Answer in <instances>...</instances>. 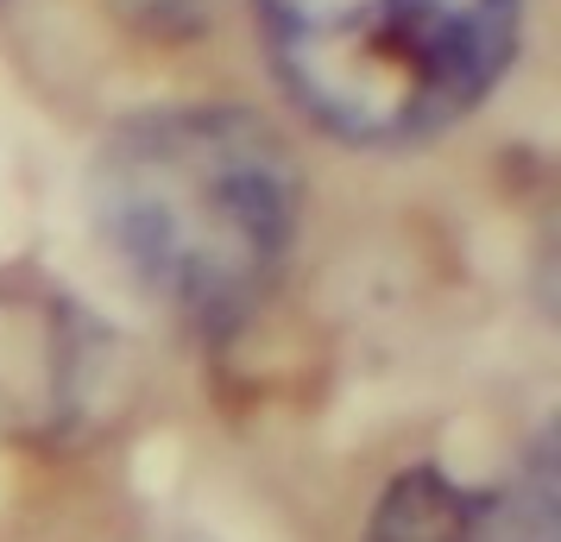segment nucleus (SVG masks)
<instances>
[{"mask_svg": "<svg viewBox=\"0 0 561 542\" xmlns=\"http://www.w3.org/2000/svg\"><path fill=\"white\" fill-rule=\"evenodd\" d=\"M89 208L158 303L228 335L265 303L304 221V171L272 120L233 102L133 114L102 139Z\"/></svg>", "mask_w": 561, "mask_h": 542, "instance_id": "obj_1", "label": "nucleus"}, {"mask_svg": "<svg viewBox=\"0 0 561 542\" xmlns=\"http://www.w3.org/2000/svg\"><path fill=\"white\" fill-rule=\"evenodd\" d=\"M290 102L347 146L435 139L499 89L524 0H259Z\"/></svg>", "mask_w": 561, "mask_h": 542, "instance_id": "obj_2", "label": "nucleus"}, {"mask_svg": "<svg viewBox=\"0 0 561 542\" xmlns=\"http://www.w3.org/2000/svg\"><path fill=\"white\" fill-rule=\"evenodd\" d=\"M366 542H561L556 441L536 436L524 466L492 492L460 486L442 466H410L373 505Z\"/></svg>", "mask_w": 561, "mask_h": 542, "instance_id": "obj_3", "label": "nucleus"}, {"mask_svg": "<svg viewBox=\"0 0 561 542\" xmlns=\"http://www.w3.org/2000/svg\"><path fill=\"white\" fill-rule=\"evenodd\" d=\"M102 341L64 297H0V436H64L95 391Z\"/></svg>", "mask_w": 561, "mask_h": 542, "instance_id": "obj_4", "label": "nucleus"}, {"mask_svg": "<svg viewBox=\"0 0 561 542\" xmlns=\"http://www.w3.org/2000/svg\"><path fill=\"white\" fill-rule=\"evenodd\" d=\"M228 0H114V13L146 38H196L221 20Z\"/></svg>", "mask_w": 561, "mask_h": 542, "instance_id": "obj_5", "label": "nucleus"}, {"mask_svg": "<svg viewBox=\"0 0 561 542\" xmlns=\"http://www.w3.org/2000/svg\"><path fill=\"white\" fill-rule=\"evenodd\" d=\"M139 542H215V537H203V530H152V537H139Z\"/></svg>", "mask_w": 561, "mask_h": 542, "instance_id": "obj_6", "label": "nucleus"}]
</instances>
